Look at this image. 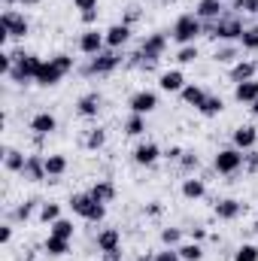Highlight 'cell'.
Listing matches in <instances>:
<instances>
[{
  "mask_svg": "<svg viewBox=\"0 0 258 261\" xmlns=\"http://www.w3.org/2000/svg\"><path fill=\"white\" fill-rule=\"evenodd\" d=\"M97 12H100V9H91V12H79L82 24H94V21H97Z\"/></svg>",
  "mask_w": 258,
  "mask_h": 261,
  "instance_id": "cell-52",
  "label": "cell"
},
{
  "mask_svg": "<svg viewBox=\"0 0 258 261\" xmlns=\"http://www.w3.org/2000/svg\"><path fill=\"white\" fill-rule=\"evenodd\" d=\"M61 79H64L61 67H58L55 61H52V58H49V61H43V67H40V73H37V79H34V82H37L40 88H55Z\"/></svg>",
  "mask_w": 258,
  "mask_h": 261,
  "instance_id": "cell-18",
  "label": "cell"
},
{
  "mask_svg": "<svg viewBox=\"0 0 258 261\" xmlns=\"http://www.w3.org/2000/svg\"><path fill=\"white\" fill-rule=\"evenodd\" d=\"M88 192H91L94 200H100V203H113V200H116V186H113V179H97Z\"/></svg>",
  "mask_w": 258,
  "mask_h": 261,
  "instance_id": "cell-27",
  "label": "cell"
},
{
  "mask_svg": "<svg viewBox=\"0 0 258 261\" xmlns=\"http://www.w3.org/2000/svg\"><path fill=\"white\" fill-rule=\"evenodd\" d=\"M128 110L131 113H137V116H149V113H155V110H158V94L149 91V88L134 91V94L128 97Z\"/></svg>",
  "mask_w": 258,
  "mask_h": 261,
  "instance_id": "cell-10",
  "label": "cell"
},
{
  "mask_svg": "<svg viewBox=\"0 0 258 261\" xmlns=\"http://www.w3.org/2000/svg\"><path fill=\"white\" fill-rule=\"evenodd\" d=\"M183 152H186L183 146H167V149H164V158H167V161H179Z\"/></svg>",
  "mask_w": 258,
  "mask_h": 261,
  "instance_id": "cell-49",
  "label": "cell"
},
{
  "mask_svg": "<svg viewBox=\"0 0 258 261\" xmlns=\"http://www.w3.org/2000/svg\"><path fill=\"white\" fill-rule=\"evenodd\" d=\"M176 252H179V258H183V261H200V258H203V246H200V243H194V240L179 243V246H176Z\"/></svg>",
  "mask_w": 258,
  "mask_h": 261,
  "instance_id": "cell-36",
  "label": "cell"
},
{
  "mask_svg": "<svg viewBox=\"0 0 258 261\" xmlns=\"http://www.w3.org/2000/svg\"><path fill=\"white\" fill-rule=\"evenodd\" d=\"M24 161H28V155L21 149H3V167H6V173H21Z\"/></svg>",
  "mask_w": 258,
  "mask_h": 261,
  "instance_id": "cell-26",
  "label": "cell"
},
{
  "mask_svg": "<svg viewBox=\"0 0 258 261\" xmlns=\"http://www.w3.org/2000/svg\"><path fill=\"white\" fill-rule=\"evenodd\" d=\"M243 170L246 173H258V149L243 152Z\"/></svg>",
  "mask_w": 258,
  "mask_h": 261,
  "instance_id": "cell-44",
  "label": "cell"
},
{
  "mask_svg": "<svg viewBox=\"0 0 258 261\" xmlns=\"http://www.w3.org/2000/svg\"><path fill=\"white\" fill-rule=\"evenodd\" d=\"M207 94H210V91H207L203 85H197V82H189V85H186V88L179 91L183 103H186V107H194V110H197V107H200V103L207 100Z\"/></svg>",
  "mask_w": 258,
  "mask_h": 261,
  "instance_id": "cell-24",
  "label": "cell"
},
{
  "mask_svg": "<svg viewBox=\"0 0 258 261\" xmlns=\"http://www.w3.org/2000/svg\"><path fill=\"white\" fill-rule=\"evenodd\" d=\"M79 52L82 55H88V58H94V55H100L104 49H107V37L97 31V28H88V31H82L79 34Z\"/></svg>",
  "mask_w": 258,
  "mask_h": 261,
  "instance_id": "cell-11",
  "label": "cell"
},
{
  "mask_svg": "<svg viewBox=\"0 0 258 261\" xmlns=\"http://www.w3.org/2000/svg\"><path fill=\"white\" fill-rule=\"evenodd\" d=\"M0 243H3V246L12 243V225H0Z\"/></svg>",
  "mask_w": 258,
  "mask_h": 261,
  "instance_id": "cell-51",
  "label": "cell"
},
{
  "mask_svg": "<svg viewBox=\"0 0 258 261\" xmlns=\"http://www.w3.org/2000/svg\"><path fill=\"white\" fill-rule=\"evenodd\" d=\"M222 110H225V100H222L219 94H207V100L197 107V113H200L203 119H216V116H222Z\"/></svg>",
  "mask_w": 258,
  "mask_h": 261,
  "instance_id": "cell-30",
  "label": "cell"
},
{
  "mask_svg": "<svg viewBox=\"0 0 258 261\" xmlns=\"http://www.w3.org/2000/svg\"><path fill=\"white\" fill-rule=\"evenodd\" d=\"M24 182H43V179H49L46 176V155H28V161H24V170L18 173Z\"/></svg>",
  "mask_w": 258,
  "mask_h": 261,
  "instance_id": "cell-14",
  "label": "cell"
},
{
  "mask_svg": "<svg viewBox=\"0 0 258 261\" xmlns=\"http://www.w3.org/2000/svg\"><path fill=\"white\" fill-rule=\"evenodd\" d=\"M252 231H255V234H258V216H255V225H252Z\"/></svg>",
  "mask_w": 258,
  "mask_h": 261,
  "instance_id": "cell-58",
  "label": "cell"
},
{
  "mask_svg": "<svg viewBox=\"0 0 258 261\" xmlns=\"http://www.w3.org/2000/svg\"><path fill=\"white\" fill-rule=\"evenodd\" d=\"M94 246H97L100 255H104V252H113V249H122V234H119L116 228H104V231H97Z\"/></svg>",
  "mask_w": 258,
  "mask_h": 261,
  "instance_id": "cell-22",
  "label": "cell"
},
{
  "mask_svg": "<svg viewBox=\"0 0 258 261\" xmlns=\"http://www.w3.org/2000/svg\"><path fill=\"white\" fill-rule=\"evenodd\" d=\"M82 143H85L88 152H100V149L107 146V130L100 128V125H97V128H88V134H85Z\"/></svg>",
  "mask_w": 258,
  "mask_h": 261,
  "instance_id": "cell-32",
  "label": "cell"
},
{
  "mask_svg": "<svg viewBox=\"0 0 258 261\" xmlns=\"http://www.w3.org/2000/svg\"><path fill=\"white\" fill-rule=\"evenodd\" d=\"M9 55L15 58L12 73L6 76L9 82H15V85H28V82H34V79H37V73H40V67H43V58H40V55L21 52V49H15V52H9Z\"/></svg>",
  "mask_w": 258,
  "mask_h": 261,
  "instance_id": "cell-4",
  "label": "cell"
},
{
  "mask_svg": "<svg viewBox=\"0 0 258 261\" xmlns=\"http://www.w3.org/2000/svg\"><path fill=\"white\" fill-rule=\"evenodd\" d=\"M183 197L186 200H200V197L207 195V182L203 179H197V176H189V179H183Z\"/></svg>",
  "mask_w": 258,
  "mask_h": 261,
  "instance_id": "cell-29",
  "label": "cell"
},
{
  "mask_svg": "<svg viewBox=\"0 0 258 261\" xmlns=\"http://www.w3.org/2000/svg\"><path fill=\"white\" fill-rule=\"evenodd\" d=\"M143 213H146L149 219H161V213H164V203H161V200H149V203L143 206Z\"/></svg>",
  "mask_w": 258,
  "mask_h": 261,
  "instance_id": "cell-45",
  "label": "cell"
},
{
  "mask_svg": "<svg viewBox=\"0 0 258 261\" xmlns=\"http://www.w3.org/2000/svg\"><path fill=\"white\" fill-rule=\"evenodd\" d=\"M234 100H237V103H255L258 100V79L237 82V85H234Z\"/></svg>",
  "mask_w": 258,
  "mask_h": 261,
  "instance_id": "cell-25",
  "label": "cell"
},
{
  "mask_svg": "<svg viewBox=\"0 0 258 261\" xmlns=\"http://www.w3.org/2000/svg\"><path fill=\"white\" fill-rule=\"evenodd\" d=\"M67 206H70V210H73L79 219H85V222H91V225H100V222L107 219V203L94 200V197H91V192H79V195H70Z\"/></svg>",
  "mask_w": 258,
  "mask_h": 261,
  "instance_id": "cell-3",
  "label": "cell"
},
{
  "mask_svg": "<svg viewBox=\"0 0 258 261\" xmlns=\"http://www.w3.org/2000/svg\"><path fill=\"white\" fill-rule=\"evenodd\" d=\"M197 58H200V49H197V43H189V46H179V49H176V64H179V67L194 64Z\"/></svg>",
  "mask_w": 258,
  "mask_h": 261,
  "instance_id": "cell-35",
  "label": "cell"
},
{
  "mask_svg": "<svg viewBox=\"0 0 258 261\" xmlns=\"http://www.w3.org/2000/svg\"><path fill=\"white\" fill-rule=\"evenodd\" d=\"M189 240H194V243H203V240H207V228H203V225L192 228V231H189Z\"/></svg>",
  "mask_w": 258,
  "mask_h": 261,
  "instance_id": "cell-50",
  "label": "cell"
},
{
  "mask_svg": "<svg viewBox=\"0 0 258 261\" xmlns=\"http://www.w3.org/2000/svg\"><path fill=\"white\" fill-rule=\"evenodd\" d=\"M52 61L61 67V73H64V76L76 70V58H73V55H67V52H58V55H52Z\"/></svg>",
  "mask_w": 258,
  "mask_h": 261,
  "instance_id": "cell-43",
  "label": "cell"
},
{
  "mask_svg": "<svg viewBox=\"0 0 258 261\" xmlns=\"http://www.w3.org/2000/svg\"><path fill=\"white\" fill-rule=\"evenodd\" d=\"M104 37H107V49L122 52V46L131 43V28L125 24V21H116V24H110V28L104 31Z\"/></svg>",
  "mask_w": 258,
  "mask_h": 261,
  "instance_id": "cell-16",
  "label": "cell"
},
{
  "mask_svg": "<svg viewBox=\"0 0 258 261\" xmlns=\"http://www.w3.org/2000/svg\"><path fill=\"white\" fill-rule=\"evenodd\" d=\"M18 3H21V6H24V9H34V6H40V3H43V0H18Z\"/></svg>",
  "mask_w": 258,
  "mask_h": 261,
  "instance_id": "cell-55",
  "label": "cell"
},
{
  "mask_svg": "<svg viewBox=\"0 0 258 261\" xmlns=\"http://www.w3.org/2000/svg\"><path fill=\"white\" fill-rule=\"evenodd\" d=\"M243 31H246V24H243L240 12H225L219 21L203 24V34H207L210 40H219V43H240Z\"/></svg>",
  "mask_w": 258,
  "mask_h": 261,
  "instance_id": "cell-1",
  "label": "cell"
},
{
  "mask_svg": "<svg viewBox=\"0 0 258 261\" xmlns=\"http://www.w3.org/2000/svg\"><path fill=\"white\" fill-rule=\"evenodd\" d=\"M213 213H216L219 222H234V219L243 216V200H237V197H222V200H216Z\"/></svg>",
  "mask_w": 258,
  "mask_h": 261,
  "instance_id": "cell-15",
  "label": "cell"
},
{
  "mask_svg": "<svg viewBox=\"0 0 258 261\" xmlns=\"http://www.w3.org/2000/svg\"><path fill=\"white\" fill-rule=\"evenodd\" d=\"M213 167H216V173H222V176H237V173L243 170V152H240L237 146H225V149L216 152Z\"/></svg>",
  "mask_w": 258,
  "mask_h": 261,
  "instance_id": "cell-8",
  "label": "cell"
},
{
  "mask_svg": "<svg viewBox=\"0 0 258 261\" xmlns=\"http://www.w3.org/2000/svg\"><path fill=\"white\" fill-rule=\"evenodd\" d=\"M43 249H46V255H55V258H61V255H67V252H70V240L49 234V237H46V243H43Z\"/></svg>",
  "mask_w": 258,
  "mask_h": 261,
  "instance_id": "cell-33",
  "label": "cell"
},
{
  "mask_svg": "<svg viewBox=\"0 0 258 261\" xmlns=\"http://www.w3.org/2000/svg\"><path fill=\"white\" fill-rule=\"evenodd\" d=\"M28 34H31V21L15 9H3V15H0V43L6 46L9 40H24Z\"/></svg>",
  "mask_w": 258,
  "mask_h": 261,
  "instance_id": "cell-6",
  "label": "cell"
},
{
  "mask_svg": "<svg viewBox=\"0 0 258 261\" xmlns=\"http://www.w3.org/2000/svg\"><path fill=\"white\" fill-rule=\"evenodd\" d=\"M31 130H34L37 137H49V134H55V130H58V119H55V113L40 110V113L31 119Z\"/></svg>",
  "mask_w": 258,
  "mask_h": 261,
  "instance_id": "cell-20",
  "label": "cell"
},
{
  "mask_svg": "<svg viewBox=\"0 0 258 261\" xmlns=\"http://www.w3.org/2000/svg\"><path fill=\"white\" fill-rule=\"evenodd\" d=\"M243 12H246V15H258V0H246Z\"/></svg>",
  "mask_w": 258,
  "mask_h": 261,
  "instance_id": "cell-53",
  "label": "cell"
},
{
  "mask_svg": "<svg viewBox=\"0 0 258 261\" xmlns=\"http://www.w3.org/2000/svg\"><path fill=\"white\" fill-rule=\"evenodd\" d=\"M161 243H164L167 249H176L179 243H186V240H183V228H176V225L161 228Z\"/></svg>",
  "mask_w": 258,
  "mask_h": 261,
  "instance_id": "cell-37",
  "label": "cell"
},
{
  "mask_svg": "<svg viewBox=\"0 0 258 261\" xmlns=\"http://www.w3.org/2000/svg\"><path fill=\"white\" fill-rule=\"evenodd\" d=\"M6 3H15V0H6Z\"/></svg>",
  "mask_w": 258,
  "mask_h": 261,
  "instance_id": "cell-59",
  "label": "cell"
},
{
  "mask_svg": "<svg viewBox=\"0 0 258 261\" xmlns=\"http://www.w3.org/2000/svg\"><path fill=\"white\" fill-rule=\"evenodd\" d=\"M125 134H128V137H143V134H146V116L131 113L128 119H125Z\"/></svg>",
  "mask_w": 258,
  "mask_h": 261,
  "instance_id": "cell-39",
  "label": "cell"
},
{
  "mask_svg": "<svg viewBox=\"0 0 258 261\" xmlns=\"http://www.w3.org/2000/svg\"><path fill=\"white\" fill-rule=\"evenodd\" d=\"M155 261H183V258H179L176 249H167V246H164L161 252H155Z\"/></svg>",
  "mask_w": 258,
  "mask_h": 261,
  "instance_id": "cell-47",
  "label": "cell"
},
{
  "mask_svg": "<svg viewBox=\"0 0 258 261\" xmlns=\"http://www.w3.org/2000/svg\"><path fill=\"white\" fill-rule=\"evenodd\" d=\"M186 85H189V82H186V73H183L179 67L164 70V73L158 76V88H161V91H167V94H179Z\"/></svg>",
  "mask_w": 258,
  "mask_h": 261,
  "instance_id": "cell-17",
  "label": "cell"
},
{
  "mask_svg": "<svg viewBox=\"0 0 258 261\" xmlns=\"http://www.w3.org/2000/svg\"><path fill=\"white\" fill-rule=\"evenodd\" d=\"M97 3H100V0H73V9H79V12H91V9H97Z\"/></svg>",
  "mask_w": 258,
  "mask_h": 261,
  "instance_id": "cell-48",
  "label": "cell"
},
{
  "mask_svg": "<svg viewBox=\"0 0 258 261\" xmlns=\"http://www.w3.org/2000/svg\"><path fill=\"white\" fill-rule=\"evenodd\" d=\"M119 64H122V52H116V49H104L100 55L88 58V64L79 67V73H82V76H110V73H116V67Z\"/></svg>",
  "mask_w": 258,
  "mask_h": 261,
  "instance_id": "cell-7",
  "label": "cell"
},
{
  "mask_svg": "<svg viewBox=\"0 0 258 261\" xmlns=\"http://www.w3.org/2000/svg\"><path fill=\"white\" fill-rule=\"evenodd\" d=\"M258 73V61H249V58H240L237 64L228 67V79L237 85V82H249V79H255Z\"/></svg>",
  "mask_w": 258,
  "mask_h": 261,
  "instance_id": "cell-19",
  "label": "cell"
},
{
  "mask_svg": "<svg viewBox=\"0 0 258 261\" xmlns=\"http://www.w3.org/2000/svg\"><path fill=\"white\" fill-rule=\"evenodd\" d=\"M167 43H170V34L167 31H155V34H149L143 43H140V70H155L158 61H161V55L167 52Z\"/></svg>",
  "mask_w": 258,
  "mask_h": 261,
  "instance_id": "cell-2",
  "label": "cell"
},
{
  "mask_svg": "<svg viewBox=\"0 0 258 261\" xmlns=\"http://www.w3.org/2000/svg\"><path fill=\"white\" fill-rule=\"evenodd\" d=\"M67 155H61V152H55V155H46V176L49 179H58V176H64L67 173Z\"/></svg>",
  "mask_w": 258,
  "mask_h": 261,
  "instance_id": "cell-28",
  "label": "cell"
},
{
  "mask_svg": "<svg viewBox=\"0 0 258 261\" xmlns=\"http://www.w3.org/2000/svg\"><path fill=\"white\" fill-rule=\"evenodd\" d=\"M213 61L216 64H237L240 61V43H219L216 52H213Z\"/></svg>",
  "mask_w": 258,
  "mask_h": 261,
  "instance_id": "cell-23",
  "label": "cell"
},
{
  "mask_svg": "<svg viewBox=\"0 0 258 261\" xmlns=\"http://www.w3.org/2000/svg\"><path fill=\"white\" fill-rule=\"evenodd\" d=\"M104 261H122V249H113V252H104Z\"/></svg>",
  "mask_w": 258,
  "mask_h": 261,
  "instance_id": "cell-54",
  "label": "cell"
},
{
  "mask_svg": "<svg viewBox=\"0 0 258 261\" xmlns=\"http://www.w3.org/2000/svg\"><path fill=\"white\" fill-rule=\"evenodd\" d=\"M100 110H104V94H100V91H85V94L76 100V113H79L82 119H97Z\"/></svg>",
  "mask_w": 258,
  "mask_h": 261,
  "instance_id": "cell-13",
  "label": "cell"
},
{
  "mask_svg": "<svg viewBox=\"0 0 258 261\" xmlns=\"http://www.w3.org/2000/svg\"><path fill=\"white\" fill-rule=\"evenodd\" d=\"M240 49L243 52H258V24H249L240 37Z\"/></svg>",
  "mask_w": 258,
  "mask_h": 261,
  "instance_id": "cell-41",
  "label": "cell"
},
{
  "mask_svg": "<svg viewBox=\"0 0 258 261\" xmlns=\"http://www.w3.org/2000/svg\"><path fill=\"white\" fill-rule=\"evenodd\" d=\"M131 158H134V164H140V167H152V164H158V161L164 158V152H161V146H158V143L143 140V143H137V146H134Z\"/></svg>",
  "mask_w": 258,
  "mask_h": 261,
  "instance_id": "cell-9",
  "label": "cell"
},
{
  "mask_svg": "<svg viewBox=\"0 0 258 261\" xmlns=\"http://www.w3.org/2000/svg\"><path fill=\"white\" fill-rule=\"evenodd\" d=\"M137 261H155V255H140Z\"/></svg>",
  "mask_w": 258,
  "mask_h": 261,
  "instance_id": "cell-57",
  "label": "cell"
},
{
  "mask_svg": "<svg viewBox=\"0 0 258 261\" xmlns=\"http://www.w3.org/2000/svg\"><path fill=\"white\" fill-rule=\"evenodd\" d=\"M140 18H143V9H140V6H128V9H125V18H122V21H125L128 28H134V24H137Z\"/></svg>",
  "mask_w": 258,
  "mask_h": 261,
  "instance_id": "cell-46",
  "label": "cell"
},
{
  "mask_svg": "<svg viewBox=\"0 0 258 261\" xmlns=\"http://www.w3.org/2000/svg\"><path fill=\"white\" fill-rule=\"evenodd\" d=\"M49 234H55V237H64V240H73V234H76V228H73V222L70 219H58V222H52L49 225Z\"/></svg>",
  "mask_w": 258,
  "mask_h": 261,
  "instance_id": "cell-38",
  "label": "cell"
},
{
  "mask_svg": "<svg viewBox=\"0 0 258 261\" xmlns=\"http://www.w3.org/2000/svg\"><path fill=\"white\" fill-rule=\"evenodd\" d=\"M234 261H258V246L255 243H243V246L234 252Z\"/></svg>",
  "mask_w": 258,
  "mask_h": 261,
  "instance_id": "cell-42",
  "label": "cell"
},
{
  "mask_svg": "<svg viewBox=\"0 0 258 261\" xmlns=\"http://www.w3.org/2000/svg\"><path fill=\"white\" fill-rule=\"evenodd\" d=\"M37 219H40L43 225H52V222H58V219H61V203H55V200H46V203H40V213H37Z\"/></svg>",
  "mask_w": 258,
  "mask_h": 261,
  "instance_id": "cell-34",
  "label": "cell"
},
{
  "mask_svg": "<svg viewBox=\"0 0 258 261\" xmlns=\"http://www.w3.org/2000/svg\"><path fill=\"white\" fill-rule=\"evenodd\" d=\"M225 12H228V3H225V0H197V3H194V15H197L203 24L219 21Z\"/></svg>",
  "mask_w": 258,
  "mask_h": 261,
  "instance_id": "cell-12",
  "label": "cell"
},
{
  "mask_svg": "<svg viewBox=\"0 0 258 261\" xmlns=\"http://www.w3.org/2000/svg\"><path fill=\"white\" fill-rule=\"evenodd\" d=\"M249 110H252V116H258V100L255 103H249Z\"/></svg>",
  "mask_w": 258,
  "mask_h": 261,
  "instance_id": "cell-56",
  "label": "cell"
},
{
  "mask_svg": "<svg viewBox=\"0 0 258 261\" xmlns=\"http://www.w3.org/2000/svg\"><path fill=\"white\" fill-rule=\"evenodd\" d=\"M231 143H234L240 152H249V149L258 146V130L252 128V125H240V128H234V134H231Z\"/></svg>",
  "mask_w": 258,
  "mask_h": 261,
  "instance_id": "cell-21",
  "label": "cell"
},
{
  "mask_svg": "<svg viewBox=\"0 0 258 261\" xmlns=\"http://www.w3.org/2000/svg\"><path fill=\"white\" fill-rule=\"evenodd\" d=\"M34 213H40V200H37V197H28V200H21V203L12 210V219H15V222H31Z\"/></svg>",
  "mask_w": 258,
  "mask_h": 261,
  "instance_id": "cell-31",
  "label": "cell"
},
{
  "mask_svg": "<svg viewBox=\"0 0 258 261\" xmlns=\"http://www.w3.org/2000/svg\"><path fill=\"white\" fill-rule=\"evenodd\" d=\"M176 164H179V170H183L186 176H194V170L200 167V158H197V152H192V149H186V152H183V158H179Z\"/></svg>",
  "mask_w": 258,
  "mask_h": 261,
  "instance_id": "cell-40",
  "label": "cell"
},
{
  "mask_svg": "<svg viewBox=\"0 0 258 261\" xmlns=\"http://www.w3.org/2000/svg\"><path fill=\"white\" fill-rule=\"evenodd\" d=\"M167 34H170V40H173V43L189 46V43H194V40L203 34V21H200L194 12H183V15L173 21V28H170Z\"/></svg>",
  "mask_w": 258,
  "mask_h": 261,
  "instance_id": "cell-5",
  "label": "cell"
}]
</instances>
